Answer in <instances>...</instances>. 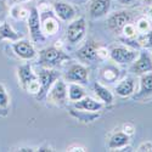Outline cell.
I'll list each match as a JSON object with an SVG mask.
<instances>
[{
	"mask_svg": "<svg viewBox=\"0 0 152 152\" xmlns=\"http://www.w3.org/2000/svg\"><path fill=\"white\" fill-rule=\"evenodd\" d=\"M117 1L119 4H123V5H130V4H133L135 1V0H117Z\"/></svg>",
	"mask_w": 152,
	"mask_h": 152,
	"instance_id": "cell-34",
	"label": "cell"
},
{
	"mask_svg": "<svg viewBox=\"0 0 152 152\" xmlns=\"http://www.w3.org/2000/svg\"><path fill=\"white\" fill-rule=\"evenodd\" d=\"M122 33H123L126 38H128V39H133V38L136 37L137 31H136V27L134 26L133 23H128V24H126V26L123 28Z\"/></svg>",
	"mask_w": 152,
	"mask_h": 152,
	"instance_id": "cell-28",
	"label": "cell"
},
{
	"mask_svg": "<svg viewBox=\"0 0 152 152\" xmlns=\"http://www.w3.org/2000/svg\"><path fill=\"white\" fill-rule=\"evenodd\" d=\"M73 106L75 110H83V111H90V112H97L102 108V104L89 96H84L80 100L75 101Z\"/></svg>",
	"mask_w": 152,
	"mask_h": 152,
	"instance_id": "cell-16",
	"label": "cell"
},
{
	"mask_svg": "<svg viewBox=\"0 0 152 152\" xmlns=\"http://www.w3.org/2000/svg\"><path fill=\"white\" fill-rule=\"evenodd\" d=\"M68 151H85V150H84V147H79L78 146V147H69Z\"/></svg>",
	"mask_w": 152,
	"mask_h": 152,
	"instance_id": "cell-35",
	"label": "cell"
},
{
	"mask_svg": "<svg viewBox=\"0 0 152 152\" xmlns=\"http://www.w3.org/2000/svg\"><path fill=\"white\" fill-rule=\"evenodd\" d=\"M53 10H54V14L61 20V21H65V22H69L74 18L75 16V10L74 7L65 1H56L53 3Z\"/></svg>",
	"mask_w": 152,
	"mask_h": 152,
	"instance_id": "cell-13",
	"label": "cell"
},
{
	"mask_svg": "<svg viewBox=\"0 0 152 152\" xmlns=\"http://www.w3.org/2000/svg\"><path fill=\"white\" fill-rule=\"evenodd\" d=\"M12 50H14V53L22 60H32L37 55L35 48L28 40L14 42V44H12Z\"/></svg>",
	"mask_w": 152,
	"mask_h": 152,
	"instance_id": "cell-12",
	"label": "cell"
},
{
	"mask_svg": "<svg viewBox=\"0 0 152 152\" xmlns=\"http://www.w3.org/2000/svg\"><path fill=\"white\" fill-rule=\"evenodd\" d=\"M111 0H91L89 3V16L91 18H101L108 14Z\"/></svg>",
	"mask_w": 152,
	"mask_h": 152,
	"instance_id": "cell-15",
	"label": "cell"
},
{
	"mask_svg": "<svg viewBox=\"0 0 152 152\" xmlns=\"http://www.w3.org/2000/svg\"><path fill=\"white\" fill-rule=\"evenodd\" d=\"M148 16H150V18L152 21V7H150V6H148Z\"/></svg>",
	"mask_w": 152,
	"mask_h": 152,
	"instance_id": "cell-37",
	"label": "cell"
},
{
	"mask_svg": "<svg viewBox=\"0 0 152 152\" xmlns=\"http://www.w3.org/2000/svg\"><path fill=\"white\" fill-rule=\"evenodd\" d=\"M9 5L6 3V0H0V20H3L7 14H9Z\"/></svg>",
	"mask_w": 152,
	"mask_h": 152,
	"instance_id": "cell-30",
	"label": "cell"
},
{
	"mask_svg": "<svg viewBox=\"0 0 152 152\" xmlns=\"http://www.w3.org/2000/svg\"><path fill=\"white\" fill-rule=\"evenodd\" d=\"M110 57L119 65H126V63H133L135 61L137 53L128 46L116 45L110 50Z\"/></svg>",
	"mask_w": 152,
	"mask_h": 152,
	"instance_id": "cell-6",
	"label": "cell"
},
{
	"mask_svg": "<svg viewBox=\"0 0 152 152\" xmlns=\"http://www.w3.org/2000/svg\"><path fill=\"white\" fill-rule=\"evenodd\" d=\"M130 72L137 75L152 72V55L147 50H142L130 66Z\"/></svg>",
	"mask_w": 152,
	"mask_h": 152,
	"instance_id": "cell-9",
	"label": "cell"
},
{
	"mask_svg": "<svg viewBox=\"0 0 152 152\" xmlns=\"http://www.w3.org/2000/svg\"><path fill=\"white\" fill-rule=\"evenodd\" d=\"M71 115L74 116L77 119L82 121V122H93V121H95V119L99 117V115H96L95 112L80 111V110H78V112H75L74 110H72V111H71Z\"/></svg>",
	"mask_w": 152,
	"mask_h": 152,
	"instance_id": "cell-25",
	"label": "cell"
},
{
	"mask_svg": "<svg viewBox=\"0 0 152 152\" xmlns=\"http://www.w3.org/2000/svg\"><path fill=\"white\" fill-rule=\"evenodd\" d=\"M134 130H135V126H134L132 123H125V124L123 125V132H124L125 134H128L129 136H130L132 134H134Z\"/></svg>",
	"mask_w": 152,
	"mask_h": 152,
	"instance_id": "cell-33",
	"label": "cell"
},
{
	"mask_svg": "<svg viewBox=\"0 0 152 152\" xmlns=\"http://www.w3.org/2000/svg\"><path fill=\"white\" fill-rule=\"evenodd\" d=\"M67 93H68V99L73 101V102L85 96V91L79 83H69V85L67 86Z\"/></svg>",
	"mask_w": 152,
	"mask_h": 152,
	"instance_id": "cell-22",
	"label": "cell"
},
{
	"mask_svg": "<svg viewBox=\"0 0 152 152\" xmlns=\"http://www.w3.org/2000/svg\"><path fill=\"white\" fill-rule=\"evenodd\" d=\"M88 78H89V72L82 63H72L65 73V79L69 80L71 83L86 84Z\"/></svg>",
	"mask_w": 152,
	"mask_h": 152,
	"instance_id": "cell-8",
	"label": "cell"
},
{
	"mask_svg": "<svg viewBox=\"0 0 152 152\" xmlns=\"http://www.w3.org/2000/svg\"><path fill=\"white\" fill-rule=\"evenodd\" d=\"M152 95V72L144 73L140 75V89L135 99L148 97Z\"/></svg>",
	"mask_w": 152,
	"mask_h": 152,
	"instance_id": "cell-17",
	"label": "cell"
},
{
	"mask_svg": "<svg viewBox=\"0 0 152 152\" xmlns=\"http://www.w3.org/2000/svg\"><path fill=\"white\" fill-rule=\"evenodd\" d=\"M37 74H38V79H39V83H40V89H39V93L35 95V97L38 100H43L46 97L49 89L55 83V80L60 78V73L53 68L43 67Z\"/></svg>",
	"mask_w": 152,
	"mask_h": 152,
	"instance_id": "cell-2",
	"label": "cell"
},
{
	"mask_svg": "<svg viewBox=\"0 0 152 152\" xmlns=\"http://www.w3.org/2000/svg\"><path fill=\"white\" fill-rule=\"evenodd\" d=\"M28 29L31 38L34 43L42 44L45 42V35L42 31V22H40V14L39 10L37 7H32L29 10V16H28Z\"/></svg>",
	"mask_w": 152,
	"mask_h": 152,
	"instance_id": "cell-4",
	"label": "cell"
},
{
	"mask_svg": "<svg viewBox=\"0 0 152 152\" xmlns=\"http://www.w3.org/2000/svg\"><path fill=\"white\" fill-rule=\"evenodd\" d=\"M135 27H136L137 33H145V32H147L150 29V23H148V21L146 18H140L137 21Z\"/></svg>",
	"mask_w": 152,
	"mask_h": 152,
	"instance_id": "cell-29",
	"label": "cell"
},
{
	"mask_svg": "<svg viewBox=\"0 0 152 152\" xmlns=\"http://www.w3.org/2000/svg\"><path fill=\"white\" fill-rule=\"evenodd\" d=\"M135 90V80L133 78H124L122 79L115 88V91L121 97L130 96Z\"/></svg>",
	"mask_w": 152,
	"mask_h": 152,
	"instance_id": "cell-18",
	"label": "cell"
},
{
	"mask_svg": "<svg viewBox=\"0 0 152 152\" xmlns=\"http://www.w3.org/2000/svg\"><path fill=\"white\" fill-rule=\"evenodd\" d=\"M17 75H18V83L23 90H27L28 85L38 79V74H35L32 69L31 63H24L17 68Z\"/></svg>",
	"mask_w": 152,
	"mask_h": 152,
	"instance_id": "cell-14",
	"label": "cell"
},
{
	"mask_svg": "<svg viewBox=\"0 0 152 152\" xmlns=\"http://www.w3.org/2000/svg\"><path fill=\"white\" fill-rule=\"evenodd\" d=\"M40 14V12H39ZM40 22H42V31L45 37H53L55 35L60 29L58 17L51 12L42 11L40 14Z\"/></svg>",
	"mask_w": 152,
	"mask_h": 152,
	"instance_id": "cell-10",
	"label": "cell"
},
{
	"mask_svg": "<svg viewBox=\"0 0 152 152\" xmlns=\"http://www.w3.org/2000/svg\"><path fill=\"white\" fill-rule=\"evenodd\" d=\"M26 1H29V0H15V3H26Z\"/></svg>",
	"mask_w": 152,
	"mask_h": 152,
	"instance_id": "cell-38",
	"label": "cell"
},
{
	"mask_svg": "<svg viewBox=\"0 0 152 152\" xmlns=\"http://www.w3.org/2000/svg\"><path fill=\"white\" fill-rule=\"evenodd\" d=\"M119 75V71L112 66H108V67H105L102 71H101V78H102L105 82L107 83H113L116 82V79L118 78Z\"/></svg>",
	"mask_w": 152,
	"mask_h": 152,
	"instance_id": "cell-23",
	"label": "cell"
},
{
	"mask_svg": "<svg viewBox=\"0 0 152 152\" xmlns=\"http://www.w3.org/2000/svg\"><path fill=\"white\" fill-rule=\"evenodd\" d=\"M94 90H95V94L97 95V97L102 101L105 105L113 104L115 97H113V94L107 89L106 86H104L102 84H100V83L96 82V83H94Z\"/></svg>",
	"mask_w": 152,
	"mask_h": 152,
	"instance_id": "cell-21",
	"label": "cell"
},
{
	"mask_svg": "<svg viewBox=\"0 0 152 152\" xmlns=\"http://www.w3.org/2000/svg\"><path fill=\"white\" fill-rule=\"evenodd\" d=\"M22 38V34L17 33L14 28L10 26V23L7 22H1L0 23V40L7 39L11 42H17Z\"/></svg>",
	"mask_w": 152,
	"mask_h": 152,
	"instance_id": "cell-20",
	"label": "cell"
},
{
	"mask_svg": "<svg viewBox=\"0 0 152 152\" xmlns=\"http://www.w3.org/2000/svg\"><path fill=\"white\" fill-rule=\"evenodd\" d=\"M108 56H110V51H108V50L106 48H104V46H99V49H97V57L100 60H105Z\"/></svg>",
	"mask_w": 152,
	"mask_h": 152,
	"instance_id": "cell-31",
	"label": "cell"
},
{
	"mask_svg": "<svg viewBox=\"0 0 152 152\" xmlns=\"http://www.w3.org/2000/svg\"><path fill=\"white\" fill-rule=\"evenodd\" d=\"M128 144H129V135L125 134L124 132H118L111 136L107 146L111 150H118V148H124L125 146H128Z\"/></svg>",
	"mask_w": 152,
	"mask_h": 152,
	"instance_id": "cell-19",
	"label": "cell"
},
{
	"mask_svg": "<svg viewBox=\"0 0 152 152\" xmlns=\"http://www.w3.org/2000/svg\"><path fill=\"white\" fill-rule=\"evenodd\" d=\"M144 1H145V4H147V6L152 7V0H144Z\"/></svg>",
	"mask_w": 152,
	"mask_h": 152,
	"instance_id": "cell-36",
	"label": "cell"
},
{
	"mask_svg": "<svg viewBox=\"0 0 152 152\" xmlns=\"http://www.w3.org/2000/svg\"><path fill=\"white\" fill-rule=\"evenodd\" d=\"M9 102H10V99H9L7 91L5 89L4 84L0 83V107H1V108H6L9 106Z\"/></svg>",
	"mask_w": 152,
	"mask_h": 152,
	"instance_id": "cell-27",
	"label": "cell"
},
{
	"mask_svg": "<svg viewBox=\"0 0 152 152\" xmlns=\"http://www.w3.org/2000/svg\"><path fill=\"white\" fill-rule=\"evenodd\" d=\"M133 15L129 11H117L107 18V27L113 34H121L128 23H132Z\"/></svg>",
	"mask_w": 152,
	"mask_h": 152,
	"instance_id": "cell-5",
	"label": "cell"
},
{
	"mask_svg": "<svg viewBox=\"0 0 152 152\" xmlns=\"http://www.w3.org/2000/svg\"><path fill=\"white\" fill-rule=\"evenodd\" d=\"M137 151L139 152H152V142H150V141L142 142L137 147Z\"/></svg>",
	"mask_w": 152,
	"mask_h": 152,
	"instance_id": "cell-32",
	"label": "cell"
},
{
	"mask_svg": "<svg viewBox=\"0 0 152 152\" xmlns=\"http://www.w3.org/2000/svg\"><path fill=\"white\" fill-rule=\"evenodd\" d=\"M71 60V57L63 53L61 49L56 46H49L39 51V65L45 68H55L60 65H62L65 61Z\"/></svg>",
	"mask_w": 152,
	"mask_h": 152,
	"instance_id": "cell-1",
	"label": "cell"
},
{
	"mask_svg": "<svg viewBox=\"0 0 152 152\" xmlns=\"http://www.w3.org/2000/svg\"><path fill=\"white\" fill-rule=\"evenodd\" d=\"M85 31H86V23L83 17L77 18V20H72L67 27V31H66L67 40L71 44L79 43L85 35Z\"/></svg>",
	"mask_w": 152,
	"mask_h": 152,
	"instance_id": "cell-7",
	"label": "cell"
},
{
	"mask_svg": "<svg viewBox=\"0 0 152 152\" xmlns=\"http://www.w3.org/2000/svg\"><path fill=\"white\" fill-rule=\"evenodd\" d=\"M136 42L139 46H142L145 49H152V29H148L145 33H140Z\"/></svg>",
	"mask_w": 152,
	"mask_h": 152,
	"instance_id": "cell-26",
	"label": "cell"
},
{
	"mask_svg": "<svg viewBox=\"0 0 152 152\" xmlns=\"http://www.w3.org/2000/svg\"><path fill=\"white\" fill-rule=\"evenodd\" d=\"M99 46L100 45L97 43L93 42V40L88 42L77 51L78 60L83 63H94V62H96V60H99V57H97Z\"/></svg>",
	"mask_w": 152,
	"mask_h": 152,
	"instance_id": "cell-11",
	"label": "cell"
},
{
	"mask_svg": "<svg viewBox=\"0 0 152 152\" xmlns=\"http://www.w3.org/2000/svg\"><path fill=\"white\" fill-rule=\"evenodd\" d=\"M46 99L50 104L56 105V106H62L66 104L68 99V93H67V85L65 80L62 79H56L55 83L51 85L46 94Z\"/></svg>",
	"mask_w": 152,
	"mask_h": 152,
	"instance_id": "cell-3",
	"label": "cell"
},
{
	"mask_svg": "<svg viewBox=\"0 0 152 152\" xmlns=\"http://www.w3.org/2000/svg\"><path fill=\"white\" fill-rule=\"evenodd\" d=\"M9 12L11 14V16L16 20H26L29 16V11L27 9H24L23 6H21L18 3L15 4L14 6H11Z\"/></svg>",
	"mask_w": 152,
	"mask_h": 152,
	"instance_id": "cell-24",
	"label": "cell"
}]
</instances>
